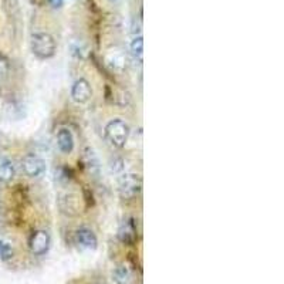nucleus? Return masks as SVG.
<instances>
[{
	"mask_svg": "<svg viewBox=\"0 0 284 284\" xmlns=\"http://www.w3.org/2000/svg\"><path fill=\"white\" fill-rule=\"evenodd\" d=\"M128 124L125 121H122V119H111L110 122L105 125V138H107V141L110 142L112 147H124L127 144V141H128Z\"/></svg>",
	"mask_w": 284,
	"mask_h": 284,
	"instance_id": "f257e3e1",
	"label": "nucleus"
},
{
	"mask_svg": "<svg viewBox=\"0 0 284 284\" xmlns=\"http://www.w3.org/2000/svg\"><path fill=\"white\" fill-rule=\"evenodd\" d=\"M31 51L41 60L51 58L55 54V41L53 36L44 31L34 33L31 36Z\"/></svg>",
	"mask_w": 284,
	"mask_h": 284,
	"instance_id": "f03ea898",
	"label": "nucleus"
},
{
	"mask_svg": "<svg viewBox=\"0 0 284 284\" xmlns=\"http://www.w3.org/2000/svg\"><path fill=\"white\" fill-rule=\"evenodd\" d=\"M142 188L141 178L137 174H124L118 179V192L122 199L137 198Z\"/></svg>",
	"mask_w": 284,
	"mask_h": 284,
	"instance_id": "7ed1b4c3",
	"label": "nucleus"
},
{
	"mask_svg": "<svg viewBox=\"0 0 284 284\" xmlns=\"http://www.w3.org/2000/svg\"><path fill=\"white\" fill-rule=\"evenodd\" d=\"M21 168L24 171V174L30 178H37L46 171V162L40 158V156L28 154L23 158L21 161Z\"/></svg>",
	"mask_w": 284,
	"mask_h": 284,
	"instance_id": "20e7f679",
	"label": "nucleus"
},
{
	"mask_svg": "<svg viewBox=\"0 0 284 284\" xmlns=\"http://www.w3.org/2000/svg\"><path fill=\"white\" fill-rule=\"evenodd\" d=\"M30 250L34 255H44L50 246V235L46 230H36L30 236Z\"/></svg>",
	"mask_w": 284,
	"mask_h": 284,
	"instance_id": "39448f33",
	"label": "nucleus"
},
{
	"mask_svg": "<svg viewBox=\"0 0 284 284\" xmlns=\"http://www.w3.org/2000/svg\"><path fill=\"white\" fill-rule=\"evenodd\" d=\"M92 91L90 83L85 78H80L73 84L71 87V98H73L77 104H85L91 98Z\"/></svg>",
	"mask_w": 284,
	"mask_h": 284,
	"instance_id": "423d86ee",
	"label": "nucleus"
},
{
	"mask_svg": "<svg viewBox=\"0 0 284 284\" xmlns=\"http://www.w3.org/2000/svg\"><path fill=\"white\" fill-rule=\"evenodd\" d=\"M118 238L125 245H132L137 240V226L132 219H124L118 228Z\"/></svg>",
	"mask_w": 284,
	"mask_h": 284,
	"instance_id": "0eeeda50",
	"label": "nucleus"
},
{
	"mask_svg": "<svg viewBox=\"0 0 284 284\" xmlns=\"http://www.w3.org/2000/svg\"><path fill=\"white\" fill-rule=\"evenodd\" d=\"M57 145L63 154H70L74 149V137L70 129H60L57 134Z\"/></svg>",
	"mask_w": 284,
	"mask_h": 284,
	"instance_id": "6e6552de",
	"label": "nucleus"
},
{
	"mask_svg": "<svg viewBox=\"0 0 284 284\" xmlns=\"http://www.w3.org/2000/svg\"><path fill=\"white\" fill-rule=\"evenodd\" d=\"M75 238H77L78 245H81L83 248L94 249L97 246V238H95L94 232L90 229H87V228H81V229L77 230Z\"/></svg>",
	"mask_w": 284,
	"mask_h": 284,
	"instance_id": "1a4fd4ad",
	"label": "nucleus"
},
{
	"mask_svg": "<svg viewBox=\"0 0 284 284\" xmlns=\"http://www.w3.org/2000/svg\"><path fill=\"white\" fill-rule=\"evenodd\" d=\"M14 178V165L10 159H0V181L9 182Z\"/></svg>",
	"mask_w": 284,
	"mask_h": 284,
	"instance_id": "9d476101",
	"label": "nucleus"
},
{
	"mask_svg": "<svg viewBox=\"0 0 284 284\" xmlns=\"http://www.w3.org/2000/svg\"><path fill=\"white\" fill-rule=\"evenodd\" d=\"M131 53L134 55V58L138 60L139 63L142 61V55H144V40H142V36L134 37V40L131 41Z\"/></svg>",
	"mask_w": 284,
	"mask_h": 284,
	"instance_id": "9b49d317",
	"label": "nucleus"
},
{
	"mask_svg": "<svg viewBox=\"0 0 284 284\" xmlns=\"http://www.w3.org/2000/svg\"><path fill=\"white\" fill-rule=\"evenodd\" d=\"M11 256H13V249H11V246H10L7 242L0 240V259L7 260Z\"/></svg>",
	"mask_w": 284,
	"mask_h": 284,
	"instance_id": "f8f14e48",
	"label": "nucleus"
},
{
	"mask_svg": "<svg viewBox=\"0 0 284 284\" xmlns=\"http://www.w3.org/2000/svg\"><path fill=\"white\" fill-rule=\"evenodd\" d=\"M125 61H127V58L122 54H119L118 57L114 55V58H108V64H110L112 68H118V70H122V68L127 65Z\"/></svg>",
	"mask_w": 284,
	"mask_h": 284,
	"instance_id": "ddd939ff",
	"label": "nucleus"
},
{
	"mask_svg": "<svg viewBox=\"0 0 284 284\" xmlns=\"http://www.w3.org/2000/svg\"><path fill=\"white\" fill-rule=\"evenodd\" d=\"M9 71V64H7V60L0 55V81L6 77V74Z\"/></svg>",
	"mask_w": 284,
	"mask_h": 284,
	"instance_id": "4468645a",
	"label": "nucleus"
},
{
	"mask_svg": "<svg viewBox=\"0 0 284 284\" xmlns=\"http://www.w3.org/2000/svg\"><path fill=\"white\" fill-rule=\"evenodd\" d=\"M48 3L53 9H58L63 6V0H48Z\"/></svg>",
	"mask_w": 284,
	"mask_h": 284,
	"instance_id": "2eb2a0df",
	"label": "nucleus"
},
{
	"mask_svg": "<svg viewBox=\"0 0 284 284\" xmlns=\"http://www.w3.org/2000/svg\"><path fill=\"white\" fill-rule=\"evenodd\" d=\"M110 1H117V0H110Z\"/></svg>",
	"mask_w": 284,
	"mask_h": 284,
	"instance_id": "dca6fc26",
	"label": "nucleus"
}]
</instances>
